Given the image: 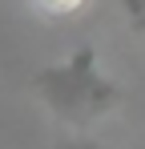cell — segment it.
<instances>
[{
    "label": "cell",
    "instance_id": "1",
    "mask_svg": "<svg viewBox=\"0 0 145 149\" xmlns=\"http://www.w3.org/2000/svg\"><path fill=\"white\" fill-rule=\"evenodd\" d=\"M32 97L40 101L61 125L89 129V125H97V121H105V117L117 113L121 89H117V81L97 65V49L81 45L65 61L45 65L32 77Z\"/></svg>",
    "mask_w": 145,
    "mask_h": 149
},
{
    "label": "cell",
    "instance_id": "3",
    "mask_svg": "<svg viewBox=\"0 0 145 149\" xmlns=\"http://www.w3.org/2000/svg\"><path fill=\"white\" fill-rule=\"evenodd\" d=\"M121 4H125V16H129V24H133V28L145 36V0H121Z\"/></svg>",
    "mask_w": 145,
    "mask_h": 149
},
{
    "label": "cell",
    "instance_id": "2",
    "mask_svg": "<svg viewBox=\"0 0 145 149\" xmlns=\"http://www.w3.org/2000/svg\"><path fill=\"white\" fill-rule=\"evenodd\" d=\"M93 0H36V8L45 12V16H77V12H85Z\"/></svg>",
    "mask_w": 145,
    "mask_h": 149
},
{
    "label": "cell",
    "instance_id": "4",
    "mask_svg": "<svg viewBox=\"0 0 145 149\" xmlns=\"http://www.w3.org/2000/svg\"><path fill=\"white\" fill-rule=\"evenodd\" d=\"M61 149H105V145H97V141H69V145H61Z\"/></svg>",
    "mask_w": 145,
    "mask_h": 149
}]
</instances>
